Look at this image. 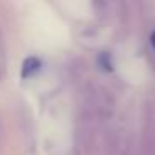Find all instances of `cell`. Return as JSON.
Segmentation results:
<instances>
[{
  "label": "cell",
  "instance_id": "cell-1",
  "mask_svg": "<svg viewBox=\"0 0 155 155\" xmlns=\"http://www.w3.org/2000/svg\"><path fill=\"white\" fill-rule=\"evenodd\" d=\"M40 68V62H38V58L32 57V58H27L24 64V70H22V74H24V77H28V75L35 74V72Z\"/></svg>",
  "mask_w": 155,
  "mask_h": 155
}]
</instances>
